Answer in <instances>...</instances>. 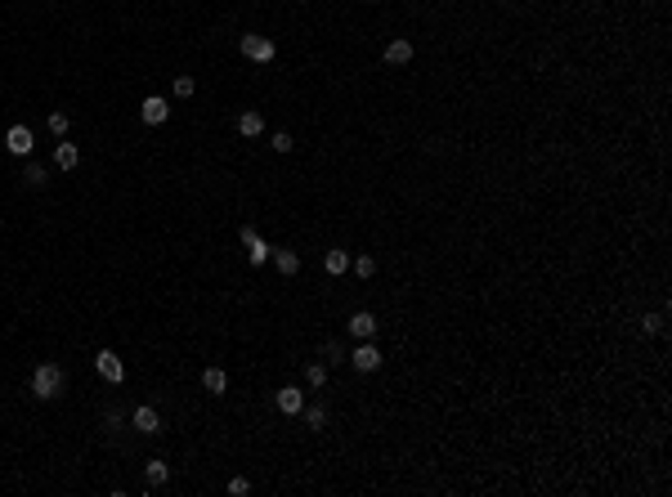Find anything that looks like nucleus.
Segmentation results:
<instances>
[{
  "instance_id": "obj_1",
  "label": "nucleus",
  "mask_w": 672,
  "mask_h": 497,
  "mask_svg": "<svg viewBox=\"0 0 672 497\" xmlns=\"http://www.w3.org/2000/svg\"><path fill=\"white\" fill-rule=\"evenodd\" d=\"M63 390H68V372H63L59 363H41V368L32 372V395L36 399H59Z\"/></svg>"
},
{
  "instance_id": "obj_2",
  "label": "nucleus",
  "mask_w": 672,
  "mask_h": 497,
  "mask_svg": "<svg viewBox=\"0 0 672 497\" xmlns=\"http://www.w3.org/2000/svg\"><path fill=\"white\" fill-rule=\"evenodd\" d=\"M238 50L247 54L251 63H273V54H278V45H273L269 36H242V41H238Z\"/></svg>"
},
{
  "instance_id": "obj_3",
  "label": "nucleus",
  "mask_w": 672,
  "mask_h": 497,
  "mask_svg": "<svg viewBox=\"0 0 672 497\" xmlns=\"http://www.w3.org/2000/svg\"><path fill=\"white\" fill-rule=\"evenodd\" d=\"M94 372H99L103 381H112V386H121V381H126V363L112 354V350H99V354H94Z\"/></svg>"
},
{
  "instance_id": "obj_4",
  "label": "nucleus",
  "mask_w": 672,
  "mask_h": 497,
  "mask_svg": "<svg viewBox=\"0 0 672 497\" xmlns=\"http://www.w3.org/2000/svg\"><path fill=\"white\" fill-rule=\"evenodd\" d=\"M349 368H354V372H376V368H381V350H376L372 341H358L354 354H349Z\"/></svg>"
},
{
  "instance_id": "obj_5",
  "label": "nucleus",
  "mask_w": 672,
  "mask_h": 497,
  "mask_svg": "<svg viewBox=\"0 0 672 497\" xmlns=\"http://www.w3.org/2000/svg\"><path fill=\"white\" fill-rule=\"evenodd\" d=\"M242 246H247V255H251V264H264V260H269V255H273V246L269 242H264V237L260 233H255V228L247 224V228H242Z\"/></svg>"
},
{
  "instance_id": "obj_6",
  "label": "nucleus",
  "mask_w": 672,
  "mask_h": 497,
  "mask_svg": "<svg viewBox=\"0 0 672 497\" xmlns=\"http://www.w3.org/2000/svg\"><path fill=\"white\" fill-rule=\"evenodd\" d=\"M139 117H144V126H162V121L170 117V103L162 99V94H148L144 108H139Z\"/></svg>"
},
{
  "instance_id": "obj_7",
  "label": "nucleus",
  "mask_w": 672,
  "mask_h": 497,
  "mask_svg": "<svg viewBox=\"0 0 672 497\" xmlns=\"http://www.w3.org/2000/svg\"><path fill=\"white\" fill-rule=\"evenodd\" d=\"M5 148L14 152V157H27V152L36 148V139H32V130L27 126H9V135H5Z\"/></svg>"
},
{
  "instance_id": "obj_8",
  "label": "nucleus",
  "mask_w": 672,
  "mask_h": 497,
  "mask_svg": "<svg viewBox=\"0 0 672 497\" xmlns=\"http://www.w3.org/2000/svg\"><path fill=\"white\" fill-rule=\"evenodd\" d=\"M345 327H349V336H354V341H372V336H376V318H372L367 309L349 314V323H345Z\"/></svg>"
},
{
  "instance_id": "obj_9",
  "label": "nucleus",
  "mask_w": 672,
  "mask_h": 497,
  "mask_svg": "<svg viewBox=\"0 0 672 497\" xmlns=\"http://www.w3.org/2000/svg\"><path fill=\"white\" fill-rule=\"evenodd\" d=\"M130 422H135V430H144V435H162V417H157V408L139 404L135 413H130Z\"/></svg>"
},
{
  "instance_id": "obj_10",
  "label": "nucleus",
  "mask_w": 672,
  "mask_h": 497,
  "mask_svg": "<svg viewBox=\"0 0 672 497\" xmlns=\"http://www.w3.org/2000/svg\"><path fill=\"white\" fill-rule=\"evenodd\" d=\"M385 63H390V68H403V63H412V41H408V36H394V41L385 45Z\"/></svg>"
},
{
  "instance_id": "obj_11",
  "label": "nucleus",
  "mask_w": 672,
  "mask_h": 497,
  "mask_svg": "<svg viewBox=\"0 0 672 497\" xmlns=\"http://www.w3.org/2000/svg\"><path fill=\"white\" fill-rule=\"evenodd\" d=\"M273 408H278V413H287V417H296L300 408H305V395H300L296 386H287V390H278V395H273Z\"/></svg>"
},
{
  "instance_id": "obj_12",
  "label": "nucleus",
  "mask_w": 672,
  "mask_h": 497,
  "mask_svg": "<svg viewBox=\"0 0 672 497\" xmlns=\"http://www.w3.org/2000/svg\"><path fill=\"white\" fill-rule=\"evenodd\" d=\"M77 161H81V148H77V143L63 139L59 148H54V166H59V170H77Z\"/></svg>"
},
{
  "instance_id": "obj_13",
  "label": "nucleus",
  "mask_w": 672,
  "mask_h": 497,
  "mask_svg": "<svg viewBox=\"0 0 672 497\" xmlns=\"http://www.w3.org/2000/svg\"><path fill=\"white\" fill-rule=\"evenodd\" d=\"M269 260L278 264V273H287V278L300 269V255H296V251H287V246H273V255H269Z\"/></svg>"
},
{
  "instance_id": "obj_14",
  "label": "nucleus",
  "mask_w": 672,
  "mask_h": 497,
  "mask_svg": "<svg viewBox=\"0 0 672 497\" xmlns=\"http://www.w3.org/2000/svg\"><path fill=\"white\" fill-rule=\"evenodd\" d=\"M238 135H247V139L264 135V117H260V112H242V117H238Z\"/></svg>"
},
{
  "instance_id": "obj_15",
  "label": "nucleus",
  "mask_w": 672,
  "mask_h": 497,
  "mask_svg": "<svg viewBox=\"0 0 672 497\" xmlns=\"http://www.w3.org/2000/svg\"><path fill=\"white\" fill-rule=\"evenodd\" d=\"M202 386L211 390V395H224V390H229V377H224L220 368H206V372H202Z\"/></svg>"
},
{
  "instance_id": "obj_16",
  "label": "nucleus",
  "mask_w": 672,
  "mask_h": 497,
  "mask_svg": "<svg viewBox=\"0 0 672 497\" xmlns=\"http://www.w3.org/2000/svg\"><path fill=\"white\" fill-rule=\"evenodd\" d=\"M300 417H305L309 430H323L327 426V408H318V404H305V408H300Z\"/></svg>"
},
{
  "instance_id": "obj_17",
  "label": "nucleus",
  "mask_w": 672,
  "mask_h": 497,
  "mask_svg": "<svg viewBox=\"0 0 672 497\" xmlns=\"http://www.w3.org/2000/svg\"><path fill=\"white\" fill-rule=\"evenodd\" d=\"M144 471H148V484H153V489H162V484L170 480V471H166V462H162V457H153V462H148Z\"/></svg>"
},
{
  "instance_id": "obj_18",
  "label": "nucleus",
  "mask_w": 672,
  "mask_h": 497,
  "mask_svg": "<svg viewBox=\"0 0 672 497\" xmlns=\"http://www.w3.org/2000/svg\"><path fill=\"white\" fill-rule=\"evenodd\" d=\"M345 269H349V251H340V246H336V251H327V273L336 278V273H345Z\"/></svg>"
},
{
  "instance_id": "obj_19",
  "label": "nucleus",
  "mask_w": 672,
  "mask_h": 497,
  "mask_svg": "<svg viewBox=\"0 0 672 497\" xmlns=\"http://www.w3.org/2000/svg\"><path fill=\"white\" fill-rule=\"evenodd\" d=\"M349 269H354L358 278H372V273H376V260H372V255H349Z\"/></svg>"
},
{
  "instance_id": "obj_20",
  "label": "nucleus",
  "mask_w": 672,
  "mask_h": 497,
  "mask_svg": "<svg viewBox=\"0 0 672 497\" xmlns=\"http://www.w3.org/2000/svg\"><path fill=\"white\" fill-rule=\"evenodd\" d=\"M305 381H309V386H323V381H327V363H309V368H305Z\"/></svg>"
},
{
  "instance_id": "obj_21",
  "label": "nucleus",
  "mask_w": 672,
  "mask_h": 497,
  "mask_svg": "<svg viewBox=\"0 0 672 497\" xmlns=\"http://www.w3.org/2000/svg\"><path fill=\"white\" fill-rule=\"evenodd\" d=\"M23 179H27L32 188H41V184H45V166H41V161H32V166L23 170Z\"/></svg>"
},
{
  "instance_id": "obj_22",
  "label": "nucleus",
  "mask_w": 672,
  "mask_h": 497,
  "mask_svg": "<svg viewBox=\"0 0 672 497\" xmlns=\"http://www.w3.org/2000/svg\"><path fill=\"white\" fill-rule=\"evenodd\" d=\"M193 90H197V81H193V76H175V99H188Z\"/></svg>"
},
{
  "instance_id": "obj_23",
  "label": "nucleus",
  "mask_w": 672,
  "mask_h": 497,
  "mask_svg": "<svg viewBox=\"0 0 672 497\" xmlns=\"http://www.w3.org/2000/svg\"><path fill=\"white\" fill-rule=\"evenodd\" d=\"M50 130L54 135H68V112H50Z\"/></svg>"
},
{
  "instance_id": "obj_24",
  "label": "nucleus",
  "mask_w": 672,
  "mask_h": 497,
  "mask_svg": "<svg viewBox=\"0 0 672 497\" xmlns=\"http://www.w3.org/2000/svg\"><path fill=\"white\" fill-rule=\"evenodd\" d=\"M323 363H340V359H345V350H340V341H327V345H323Z\"/></svg>"
},
{
  "instance_id": "obj_25",
  "label": "nucleus",
  "mask_w": 672,
  "mask_h": 497,
  "mask_svg": "<svg viewBox=\"0 0 672 497\" xmlns=\"http://www.w3.org/2000/svg\"><path fill=\"white\" fill-rule=\"evenodd\" d=\"M269 148H273V152H291V135H287V130H282V135H273Z\"/></svg>"
},
{
  "instance_id": "obj_26",
  "label": "nucleus",
  "mask_w": 672,
  "mask_h": 497,
  "mask_svg": "<svg viewBox=\"0 0 672 497\" xmlns=\"http://www.w3.org/2000/svg\"><path fill=\"white\" fill-rule=\"evenodd\" d=\"M229 493L233 497H247L251 493V480H242V475H238V480H229Z\"/></svg>"
},
{
  "instance_id": "obj_27",
  "label": "nucleus",
  "mask_w": 672,
  "mask_h": 497,
  "mask_svg": "<svg viewBox=\"0 0 672 497\" xmlns=\"http://www.w3.org/2000/svg\"><path fill=\"white\" fill-rule=\"evenodd\" d=\"M659 327H664V318H659V314H646V318H641V332H646V336H650V332H659Z\"/></svg>"
}]
</instances>
